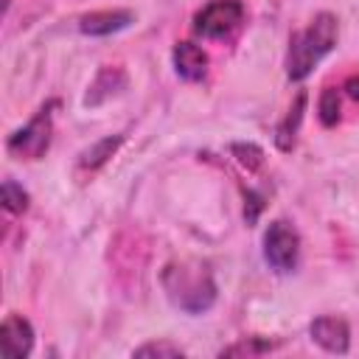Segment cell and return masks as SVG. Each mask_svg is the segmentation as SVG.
Returning a JSON list of instances; mask_svg holds the SVG:
<instances>
[{
	"label": "cell",
	"instance_id": "6da1fadb",
	"mask_svg": "<svg viewBox=\"0 0 359 359\" xmlns=\"http://www.w3.org/2000/svg\"><path fill=\"white\" fill-rule=\"evenodd\" d=\"M163 289L168 300L185 314H202L216 303V280L202 261H171L163 269Z\"/></svg>",
	"mask_w": 359,
	"mask_h": 359
},
{
	"label": "cell",
	"instance_id": "7a4b0ae2",
	"mask_svg": "<svg viewBox=\"0 0 359 359\" xmlns=\"http://www.w3.org/2000/svg\"><path fill=\"white\" fill-rule=\"evenodd\" d=\"M339 36V22L331 11H320L303 31H297L289 39V53H286V76L292 81H303L323 56L331 53Z\"/></svg>",
	"mask_w": 359,
	"mask_h": 359
},
{
	"label": "cell",
	"instance_id": "3957f363",
	"mask_svg": "<svg viewBox=\"0 0 359 359\" xmlns=\"http://www.w3.org/2000/svg\"><path fill=\"white\" fill-rule=\"evenodd\" d=\"M56 107H59L56 101H48L45 107L36 109V115L25 126L11 132L8 140H6L8 154H14L17 160H39V157H45V151L50 146V135H53V109Z\"/></svg>",
	"mask_w": 359,
	"mask_h": 359
},
{
	"label": "cell",
	"instance_id": "277c9868",
	"mask_svg": "<svg viewBox=\"0 0 359 359\" xmlns=\"http://www.w3.org/2000/svg\"><path fill=\"white\" fill-rule=\"evenodd\" d=\"M244 22L241 0H210L194 14V34L205 39H230Z\"/></svg>",
	"mask_w": 359,
	"mask_h": 359
},
{
	"label": "cell",
	"instance_id": "5b68a950",
	"mask_svg": "<svg viewBox=\"0 0 359 359\" xmlns=\"http://www.w3.org/2000/svg\"><path fill=\"white\" fill-rule=\"evenodd\" d=\"M264 258L280 275H286L297 266V261H300V236L286 219H275L266 227V233H264Z\"/></svg>",
	"mask_w": 359,
	"mask_h": 359
},
{
	"label": "cell",
	"instance_id": "8992f818",
	"mask_svg": "<svg viewBox=\"0 0 359 359\" xmlns=\"http://www.w3.org/2000/svg\"><path fill=\"white\" fill-rule=\"evenodd\" d=\"M34 348V328L22 314H8L0 325V351L6 359H22Z\"/></svg>",
	"mask_w": 359,
	"mask_h": 359
},
{
	"label": "cell",
	"instance_id": "52a82bcc",
	"mask_svg": "<svg viewBox=\"0 0 359 359\" xmlns=\"http://www.w3.org/2000/svg\"><path fill=\"white\" fill-rule=\"evenodd\" d=\"M309 334L311 339L328 351V353H345L348 345H351V328L342 317H331V314H323L317 317L311 325H309Z\"/></svg>",
	"mask_w": 359,
	"mask_h": 359
},
{
	"label": "cell",
	"instance_id": "ba28073f",
	"mask_svg": "<svg viewBox=\"0 0 359 359\" xmlns=\"http://www.w3.org/2000/svg\"><path fill=\"white\" fill-rule=\"evenodd\" d=\"M135 22V14L126 8H107V11H90L79 20V31L87 36H109Z\"/></svg>",
	"mask_w": 359,
	"mask_h": 359
},
{
	"label": "cell",
	"instance_id": "9c48e42d",
	"mask_svg": "<svg viewBox=\"0 0 359 359\" xmlns=\"http://www.w3.org/2000/svg\"><path fill=\"white\" fill-rule=\"evenodd\" d=\"M174 70L185 81H202L208 73V53L196 42H177L174 45Z\"/></svg>",
	"mask_w": 359,
	"mask_h": 359
},
{
	"label": "cell",
	"instance_id": "30bf717a",
	"mask_svg": "<svg viewBox=\"0 0 359 359\" xmlns=\"http://www.w3.org/2000/svg\"><path fill=\"white\" fill-rule=\"evenodd\" d=\"M123 87H126V73H123L121 67H101L98 76H95V81L90 84V93H87L84 104H87V107H98V104H104L107 98L118 95Z\"/></svg>",
	"mask_w": 359,
	"mask_h": 359
},
{
	"label": "cell",
	"instance_id": "8fae6325",
	"mask_svg": "<svg viewBox=\"0 0 359 359\" xmlns=\"http://www.w3.org/2000/svg\"><path fill=\"white\" fill-rule=\"evenodd\" d=\"M303 112H306V93H297V98H294V104L289 107L286 118H283V121L278 123V129H275V146H278L280 151H292V149H294Z\"/></svg>",
	"mask_w": 359,
	"mask_h": 359
},
{
	"label": "cell",
	"instance_id": "7c38bea8",
	"mask_svg": "<svg viewBox=\"0 0 359 359\" xmlns=\"http://www.w3.org/2000/svg\"><path fill=\"white\" fill-rule=\"evenodd\" d=\"M121 143H123L121 135H115V137H104V140L93 143L87 151H81V157H79V168H81V171H95V168H101V165L118 151Z\"/></svg>",
	"mask_w": 359,
	"mask_h": 359
},
{
	"label": "cell",
	"instance_id": "4fadbf2b",
	"mask_svg": "<svg viewBox=\"0 0 359 359\" xmlns=\"http://www.w3.org/2000/svg\"><path fill=\"white\" fill-rule=\"evenodd\" d=\"M337 121H339V93L334 87H325L320 95V123L337 126Z\"/></svg>",
	"mask_w": 359,
	"mask_h": 359
},
{
	"label": "cell",
	"instance_id": "5bb4252c",
	"mask_svg": "<svg viewBox=\"0 0 359 359\" xmlns=\"http://www.w3.org/2000/svg\"><path fill=\"white\" fill-rule=\"evenodd\" d=\"M3 208H6L8 213H14V216L28 208V194H25L22 185H17L14 180H6V182H3Z\"/></svg>",
	"mask_w": 359,
	"mask_h": 359
},
{
	"label": "cell",
	"instance_id": "9a60e30c",
	"mask_svg": "<svg viewBox=\"0 0 359 359\" xmlns=\"http://www.w3.org/2000/svg\"><path fill=\"white\" fill-rule=\"evenodd\" d=\"M230 151L236 154V160L247 168V171H255L264 165V151L255 146V143H233Z\"/></svg>",
	"mask_w": 359,
	"mask_h": 359
},
{
	"label": "cell",
	"instance_id": "2e32d148",
	"mask_svg": "<svg viewBox=\"0 0 359 359\" xmlns=\"http://www.w3.org/2000/svg\"><path fill=\"white\" fill-rule=\"evenodd\" d=\"M182 353L185 351L174 342H146V345L135 348V356H168V359H174V356H182Z\"/></svg>",
	"mask_w": 359,
	"mask_h": 359
},
{
	"label": "cell",
	"instance_id": "e0dca14e",
	"mask_svg": "<svg viewBox=\"0 0 359 359\" xmlns=\"http://www.w3.org/2000/svg\"><path fill=\"white\" fill-rule=\"evenodd\" d=\"M272 348V342H241V345H233V348H227L224 353H258V351H269Z\"/></svg>",
	"mask_w": 359,
	"mask_h": 359
},
{
	"label": "cell",
	"instance_id": "ac0fdd59",
	"mask_svg": "<svg viewBox=\"0 0 359 359\" xmlns=\"http://www.w3.org/2000/svg\"><path fill=\"white\" fill-rule=\"evenodd\" d=\"M345 90H348V95H351L353 101H359V76H351V79L345 81Z\"/></svg>",
	"mask_w": 359,
	"mask_h": 359
}]
</instances>
